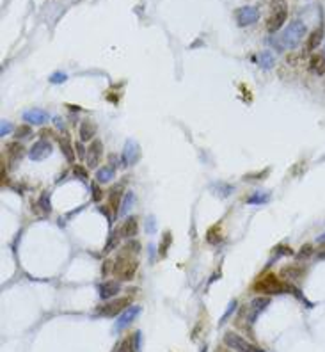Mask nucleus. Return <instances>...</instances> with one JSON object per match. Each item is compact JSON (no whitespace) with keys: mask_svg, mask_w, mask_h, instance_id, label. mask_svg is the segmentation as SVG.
Masks as SVG:
<instances>
[{"mask_svg":"<svg viewBox=\"0 0 325 352\" xmlns=\"http://www.w3.org/2000/svg\"><path fill=\"white\" fill-rule=\"evenodd\" d=\"M222 240V233H221V226H213V228L208 229V233H206V242L208 244H213V246H217V244Z\"/></svg>","mask_w":325,"mask_h":352,"instance_id":"obj_27","label":"nucleus"},{"mask_svg":"<svg viewBox=\"0 0 325 352\" xmlns=\"http://www.w3.org/2000/svg\"><path fill=\"white\" fill-rule=\"evenodd\" d=\"M75 150L80 153V158H86V157H87V155L84 153V146H82V143H77V144H75Z\"/></svg>","mask_w":325,"mask_h":352,"instance_id":"obj_44","label":"nucleus"},{"mask_svg":"<svg viewBox=\"0 0 325 352\" xmlns=\"http://www.w3.org/2000/svg\"><path fill=\"white\" fill-rule=\"evenodd\" d=\"M101 155H103V143H101L100 139H94L91 146L87 148V167L89 169H96L101 162Z\"/></svg>","mask_w":325,"mask_h":352,"instance_id":"obj_11","label":"nucleus"},{"mask_svg":"<svg viewBox=\"0 0 325 352\" xmlns=\"http://www.w3.org/2000/svg\"><path fill=\"white\" fill-rule=\"evenodd\" d=\"M304 274H306V267H302L300 263H290V265H284L283 269H281L279 276H283L284 279L297 281V279H302Z\"/></svg>","mask_w":325,"mask_h":352,"instance_id":"obj_16","label":"nucleus"},{"mask_svg":"<svg viewBox=\"0 0 325 352\" xmlns=\"http://www.w3.org/2000/svg\"><path fill=\"white\" fill-rule=\"evenodd\" d=\"M139 348H141V331L123 338V340L114 347L112 352H137Z\"/></svg>","mask_w":325,"mask_h":352,"instance_id":"obj_12","label":"nucleus"},{"mask_svg":"<svg viewBox=\"0 0 325 352\" xmlns=\"http://www.w3.org/2000/svg\"><path fill=\"white\" fill-rule=\"evenodd\" d=\"M141 158V150H139V144L132 139H128L124 143L123 153H121V162H123V167L137 164V160Z\"/></svg>","mask_w":325,"mask_h":352,"instance_id":"obj_9","label":"nucleus"},{"mask_svg":"<svg viewBox=\"0 0 325 352\" xmlns=\"http://www.w3.org/2000/svg\"><path fill=\"white\" fill-rule=\"evenodd\" d=\"M321 39H323V29H314L313 32L309 34V38H307V43H306V50L307 52H313L320 46Z\"/></svg>","mask_w":325,"mask_h":352,"instance_id":"obj_20","label":"nucleus"},{"mask_svg":"<svg viewBox=\"0 0 325 352\" xmlns=\"http://www.w3.org/2000/svg\"><path fill=\"white\" fill-rule=\"evenodd\" d=\"M269 201H270V194H262V192H256L254 196L247 198V203H249V205H263V203H269Z\"/></svg>","mask_w":325,"mask_h":352,"instance_id":"obj_31","label":"nucleus"},{"mask_svg":"<svg viewBox=\"0 0 325 352\" xmlns=\"http://www.w3.org/2000/svg\"><path fill=\"white\" fill-rule=\"evenodd\" d=\"M11 130H13V125L2 121V125H0V135H2V137H6L8 134H11Z\"/></svg>","mask_w":325,"mask_h":352,"instance_id":"obj_40","label":"nucleus"},{"mask_svg":"<svg viewBox=\"0 0 325 352\" xmlns=\"http://www.w3.org/2000/svg\"><path fill=\"white\" fill-rule=\"evenodd\" d=\"M91 194H93V201H101V198H103V191H101L100 184L98 182H94V184H91Z\"/></svg>","mask_w":325,"mask_h":352,"instance_id":"obj_34","label":"nucleus"},{"mask_svg":"<svg viewBox=\"0 0 325 352\" xmlns=\"http://www.w3.org/2000/svg\"><path fill=\"white\" fill-rule=\"evenodd\" d=\"M323 55H325V53H323Z\"/></svg>","mask_w":325,"mask_h":352,"instance_id":"obj_50","label":"nucleus"},{"mask_svg":"<svg viewBox=\"0 0 325 352\" xmlns=\"http://www.w3.org/2000/svg\"><path fill=\"white\" fill-rule=\"evenodd\" d=\"M201 352H208V347H206V345H205V347L201 348Z\"/></svg>","mask_w":325,"mask_h":352,"instance_id":"obj_48","label":"nucleus"},{"mask_svg":"<svg viewBox=\"0 0 325 352\" xmlns=\"http://www.w3.org/2000/svg\"><path fill=\"white\" fill-rule=\"evenodd\" d=\"M73 174L79 176L82 182H87V178H89V172H87V169L84 167V165H75V167H73Z\"/></svg>","mask_w":325,"mask_h":352,"instance_id":"obj_37","label":"nucleus"},{"mask_svg":"<svg viewBox=\"0 0 325 352\" xmlns=\"http://www.w3.org/2000/svg\"><path fill=\"white\" fill-rule=\"evenodd\" d=\"M116 176V169L112 165H105V167H100L96 171V182L98 184H108Z\"/></svg>","mask_w":325,"mask_h":352,"instance_id":"obj_22","label":"nucleus"},{"mask_svg":"<svg viewBox=\"0 0 325 352\" xmlns=\"http://www.w3.org/2000/svg\"><path fill=\"white\" fill-rule=\"evenodd\" d=\"M316 258H318V260H325V244H321V248L318 249Z\"/></svg>","mask_w":325,"mask_h":352,"instance_id":"obj_43","label":"nucleus"},{"mask_svg":"<svg viewBox=\"0 0 325 352\" xmlns=\"http://www.w3.org/2000/svg\"><path fill=\"white\" fill-rule=\"evenodd\" d=\"M121 185H116V187L110 189L108 192V206L112 208L114 214H119V203H121Z\"/></svg>","mask_w":325,"mask_h":352,"instance_id":"obj_19","label":"nucleus"},{"mask_svg":"<svg viewBox=\"0 0 325 352\" xmlns=\"http://www.w3.org/2000/svg\"><path fill=\"white\" fill-rule=\"evenodd\" d=\"M148 233H155V217H150V222H146Z\"/></svg>","mask_w":325,"mask_h":352,"instance_id":"obj_42","label":"nucleus"},{"mask_svg":"<svg viewBox=\"0 0 325 352\" xmlns=\"http://www.w3.org/2000/svg\"><path fill=\"white\" fill-rule=\"evenodd\" d=\"M121 251L126 253V255L137 256V255H139V251H141V244H139L137 240H128V242L124 244L123 248H121Z\"/></svg>","mask_w":325,"mask_h":352,"instance_id":"obj_29","label":"nucleus"},{"mask_svg":"<svg viewBox=\"0 0 325 352\" xmlns=\"http://www.w3.org/2000/svg\"><path fill=\"white\" fill-rule=\"evenodd\" d=\"M215 189H217L215 194L221 196V198H228V196L233 194V191H235V187L228 184H219V185H215Z\"/></svg>","mask_w":325,"mask_h":352,"instance_id":"obj_32","label":"nucleus"},{"mask_svg":"<svg viewBox=\"0 0 325 352\" xmlns=\"http://www.w3.org/2000/svg\"><path fill=\"white\" fill-rule=\"evenodd\" d=\"M66 79H68V77L64 75V73H53V75L50 77V82H52V84H62V82H66Z\"/></svg>","mask_w":325,"mask_h":352,"instance_id":"obj_39","label":"nucleus"},{"mask_svg":"<svg viewBox=\"0 0 325 352\" xmlns=\"http://www.w3.org/2000/svg\"><path fill=\"white\" fill-rule=\"evenodd\" d=\"M23 120L34 127H41L48 121V112L43 109H29L23 112Z\"/></svg>","mask_w":325,"mask_h":352,"instance_id":"obj_15","label":"nucleus"},{"mask_svg":"<svg viewBox=\"0 0 325 352\" xmlns=\"http://www.w3.org/2000/svg\"><path fill=\"white\" fill-rule=\"evenodd\" d=\"M94 134H96V127H94V123H91V121H82V123H80L79 135H80V141H82V143L91 141V139L94 137Z\"/></svg>","mask_w":325,"mask_h":352,"instance_id":"obj_18","label":"nucleus"},{"mask_svg":"<svg viewBox=\"0 0 325 352\" xmlns=\"http://www.w3.org/2000/svg\"><path fill=\"white\" fill-rule=\"evenodd\" d=\"M108 165H112L114 169H116V165H117V162H116V155H110V164Z\"/></svg>","mask_w":325,"mask_h":352,"instance_id":"obj_45","label":"nucleus"},{"mask_svg":"<svg viewBox=\"0 0 325 352\" xmlns=\"http://www.w3.org/2000/svg\"><path fill=\"white\" fill-rule=\"evenodd\" d=\"M259 20V11L252 6H245V8L236 9V23L240 27H247L252 25Z\"/></svg>","mask_w":325,"mask_h":352,"instance_id":"obj_10","label":"nucleus"},{"mask_svg":"<svg viewBox=\"0 0 325 352\" xmlns=\"http://www.w3.org/2000/svg\"><path fill=\"white\" fill-rule=\"evenodd\" d=\"M222 341L228 348L235 352H265L262 347H256L254 343L247 341L243 336H240L235 331H226L224 336H222Z\"/></svg>","mask_w":325,"mask_h":352,"instance_id":"obj_5","label":"nucleus"},{"mask_svg":"<svg viewBox=\"0 0 325 352\" xmlns=\"http://www.w3.org/2000/svg\"><path fill=\"white\" fill-rule=\"evenodd\" d=\"M309 70L316 75H323L325 73V55L321 53H314L309 59Z\"/></svg>","mask_w":325,"mask_h":352,"instance_id":"obj_21","label":"nucleus"},{"mask_svg":"<svg viewBox=\"0 0 325 352\" xmlns=\"http://www.w3.org/2000/svg\"><path fill=\"white\" fill-rule=\"evenodd\" d=\"M269 304L270 297H256V299H252L245 308H242V311L238 315V324L245 326V329H250L254 326L256 320H258L259 315L269 308Z\"/></svg>","mask_w":325,"mask_h":352,"instance_id":"obj_1","label":"nucleus"},{"mask_svg":"<svg viewBox=\"0 0 325 352\" xmlns=\"http://www.w3.org/2000/svg\"><path fill=\"white\" fill-rule=\"evenodd\" d=\"M134 201H135V196L134 192H126L123 198V201H121V208H119V215H126L128 212H130V208L134 206Z\"/></svg>","mask_w":325,"mask_h":352,"instance_id":"obj_26","label":"nucleus"},{"mask_svg":"<svg viewBox=\"0 0 325 352\" xmlns=\"http://www.w3.org/2000/svg\"><path fill=\"white\" fill-rule=\"evenodd\" d=\"M8 155L13 158V160H20V158H22L23 155H25V150H23L22 144L11 143V144H8Z\"/></svg>","mask_w":325,"mask_h":352,"instance_id":"obj_28","label":"nucleus"},{"mask_svg":"<svg viewBox=\"0 0 325 352\" xmlns=\"http://www.w3.org/2000/svg\"><path fill=\"white\" fill-rule=\"evenodd\" d=\"M288 285H290V283L281 281V277L277 276L276 272H269V274L259 276L258 279L254 281L252 290L258 294H269V296H274V294L288 292Z\"/></svg>","mask_w":325,"mask_h":352,"instance_id":"obj_2","label":"nucleus"},{"mask_svg":"<svg viewBox=\"0 0 325 352\" xmlns=\"http://www.w3.org/2000/svg\"><path fill=\"white\" fill-rule=\"evenodd\" d=\"M172 242V235L171 231H165L164 235H162V240H160V249H158V253H160V256H165L167 255V249L169 246H171Z\"/></svg>","mask_w":325,"mask_h":352,"instance_id":"obj_30","label":"nucleus"},{"mask_svg":"<svg viewBox=\"0 0 325 352\" xmlns=\"http://www.w3.org/2000/svg\"><path fill=\"white\" fill-rule=\"evenodd\" d=\"M274 4H279V2H283V0H272Z\"/></svg>","mask_w":325,"mask_h":352,"instance_id":"obj_49","label":"nucleus"},{"mask_svg":"<svg viewBox=\"0 0 325 352\" xmlns=\"http://www.w3.org/2000/svg\"><path fill=\"white\" fill-rule=\"evenodd\" d=\"M139 269V262L132 255L119 251L117 260L114 262V270L112 272L117 276V281H132Z\"/></svg>","mask_w":325,"mask_h":352,"instance_id":"obj_3","label":"nucleus"},{"mask_svg":"<svg viewBox=\"0 0 325 352\" xmlns=\"http://www.w3.org/2000/svg\"><path fill=\"white\" fill-rule=\"evenodd\" d=\"M128 306H132V297H119V299L108 301L96 308L98 317H119Z\"/></svg>","mask_w":325,"mask_h":352,"instance_id":"obj_6","label":"nucleus"},{"mask_svg":"<svg viewBox=\"0 0 325 352\" xmlns=\"http://www.w3.org/2000/svg\"><path fill=\"white\" fill-rule=\"evenodd\" d=\"M236 301H231V303H229V306H228V310L224 311V315H222V319H221V322H219V326H222V324H226L229 320V317H231L233 315V311L236 310Z\"/></svg>","mask_w":325,"mask_h":352,"instance_id":"obj_35","label":"nucleus"},{"mask_svg":"<svg viewBox=\"0 0 325 352\" xmlns=\"http://www.w3.org/2000/svg\"><path fill=\"white\" fill-rule=\"evenodd\" d=\"M32 134V128H30V125H20L18 128H16V137L18 139H25L29 137V135Z\"/></svg>","mask_w":325,"mask_h":352,"instance_id":"obj_36","label":"nucleus"},{"mask_svg":"<svg viewBox=\"0 0 325 352\" xmlns=\"http://www.w3.org/2000/svg\"><path fill=\"white\" fill-rule=\"evenodd\" d=\"M39 205L43 206V210H45V212H48V214H50L52 206H50V198H48V194H46V192H43L41 198H39Z\"/></svg>","mask_w":325,"mask_h":352,"instance_id":"obj_38","label":"nucleus"},{"mask_svg":"<svg viewBox=\"0 0 325 352\" xmlns=\"http://www.w3.org/2000/svg\"><path fill=\"white\" fill-rule=\"evenodd\" d=\"M110 270H114L112 262H110V260H105V263L101 265V274H103V276H108V272H110Z\"/></svg>","mask_w":325,"mask_h":352,"instance_id":"obj_41","label":"nucleus"},{"mask_svg":"<svg viewBox=\"0 0 325 352\" xmlns=\"http://www.w3.org/2000/svg\"><path fill=\"white\" fill-rule=\"evenodd\" d=\"M50 155H52V144H50L46 139H39V141H36L29 150V157H30V160H34V162L45 160V158L50 157Z\"/></svg>","mask_w":325,"mask_h":352,"instance_id":"obj_8","label":"nucleus"},{"mask_svg":"<svg viewBox=\"0 0 325 352\" xmlns=\"http://www.w3.org/2000/svg\"><path fill=\"white\" fill-rule=\"evenodd\" d=\"M306 32H307L306 25H304L300 20H293V22H290V25L284 29V32L281 34V46L290 48V50L295 48V46L302 41Z\"/></svg>","mask_w":325,"mask_h":352,"instance_id":"obj_4","label":"nucleus"},{"mask_svg":"<svg viewBox=\"0 0 325 352\" xmlns=\"http://www.w3.org/2000/svg\"><path fill=\"white\" fill-rule=\"evenodd\" d=\"M286 18H288V9L284 8V6H279V8L270 15L269 22H267V29H269V32H272V34L277 32V30L284 25Z\"/></svg>","mask_w":325,"mask_h":352,"instance_id":"obj_13","label":"nucleus"},{"mask_svg":"<svg viewBox=\"0 0 325 352\" xmlns=\"http://www.w3.org/2000/svg\"><path fill=\"white\" fill-rule=\"evenodd\" d=\"M314 253V248L311 246V244H304L302 248H300V251L297 253V258L299 260H307L311 255Z\"/></svg>","mask_w":325,"mask_h":352,"instance_id":"obj_33","label":"nucleus"},{"mask_svg":"<svg viewBox=\"0 0 325 352\" xmlns=\"http://www.w3.org/2000/svg\"><path fill=\"white\" fill-rule=\"evenodd\" d=\"M274 63H276V57L272 55L270 50H263V52L259 53V66H262L263 70H270V68L274 66Z\"/></svg>","mask_w":325,"mask_h":352,"instance_id":"obj_25","label":"nucleus"},{"mask_svg":"<svg viewBox=\"0 0 325 352\" xmlns=\"http://www.w3.org/2000/svg\"><path fill=\"white\" fill-rule=\"evenodd\" d=\"M121 229L117 228V229H112V233H110V237L107 239V244H105V249L103 251L105 253H110V251H114L116 248H119V242H121Z\"/></svg>","mask_w":325,"mask_h":352,"instance_id":"obj_23","label":"nucleus"},{"mask_svg":"<svg viewBox=\"0 0 325 352\" xmlns=\"http://www.w3.org/2000/svg\"><path fill=\"white\" fill-rule=\"evenodd\" d=\"M215 352H231V348H224V347H221V348H217Z\"/></svg>","mask_w":325,"mask_h":352,"instance_id":"obj_47","label":"nucleus"},{"mask_svg":"<svg viewBox=\"0 0 325 352\" xmlns=\"http://www.w3.org/2000/svg\"><path fill=\"white\" fill-rule=\"evenodd\" d=\"M119 292H121V281H117V279L105 281V283H101V285L98 286V294H100V297L103 301L112 299V297H116Z\"/></svg>","mask_w":325,"mask_h":352,"instance_id":"obj_14","label":"nucleus"},{"mask_svg":"<svg viewBox=\"0 0 325 352\" xmlns=\"http://www.w3.org/2000/svg\"><path fill=\"white\" fill-rule=\"evenodd\" d=\"M139 233V221L137 217H128L124 221V224L121 226V235L126 237V239H134Z\"/></svg>","mask_w":325,"mask_h":352,"instance_id":"obj_17","label":"nucleus"},{"mask_svg":"<svg viewBox=\"0 0 325 352\" xmlns=\"http://www.w3.org/2000/svg\"><path fill=\"white\" fill-rule=\"evenodd\" d=\"M59 146H60V151H62V155L66 157V160L73 164V162H75V148L71 146L70 141H68L66 137L59 139Z\"/></svg>","mask_w":325,"mask_h":352,"instance_id":"obj_24","label":"nucleus"},{"mask_svg":"<svg viewBox=\"0 0 325 352\" xmlns=\"http://www.w3.org/2000/svg\"><path fill=\"white\" fill-rule=\"evenodd\" d=\"M139 313H141V306H134V304L128 306L126 310L119 315V319L116 320V324H114V333H121L123 329H126V327L137 319Z\"/></svg>","mask_w":325,"mask_h":352,"instance_id":"obj_7","label":"nucleus"},{"mask_svg":"<svg viewBox=\"0 0 325 352\" xmlns=\"http://www.w3.org/2000/svg\"><path fill=\"white\" fill-rule=\"evenodd\" d=\"M316 242H318V244H325V233H323V235H320V237H318V239H316Z\"/></svg>","mask_w":325,"mask_h":352,"instance_id":"obj_46","label":"nucleus"}]
</instances>
